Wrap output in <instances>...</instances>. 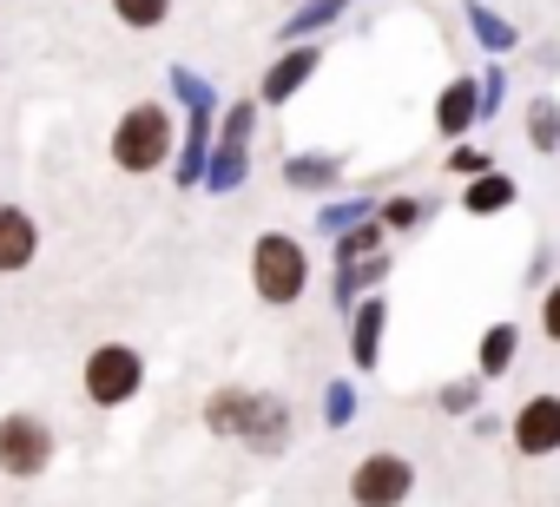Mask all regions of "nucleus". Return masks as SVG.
Segmentation results:
<instances>
[{
  "label": "nucleus",
  "mask_w": 560,
  "mask_h": 507,
  "mask_svg": "<svg viewBox=\"0 0 560 507\" xmlns=\"http://www.w3.org/2000/svg\"><path fill=\"white\" fill-rule=\"evenodd\" d=\"M106 158L126 172V178H152V172H165V158H172V113L165 106H126L119 113V126H113V139H106Z\"/></svg>",
  "instance_id": "1"
},
{
  "label": "nucleus",
  "mask_w": 560,
  "mask_h": 507,
  "mask_svg": "<svg viewBox=\"0 0 560 507\" xmlns=\"http://www.w3.org/2000/svg\"><path fill=\"white\" fill-rule=\"evenodd\" d=\"M250 291L270 304V310H291L304 291H311V258H304V244L291 231H264L250 244Z\"/></svg>",
  "instance_id": "2"
},
{
  "label": "nucleus",
  "mask_w": 560,
  "mask_h": 507,
  "mask_svg": "<svg viewBox=\"0 0 560 507\" xmlns=\"http://www.w3.org/2000/svg\"><path fill=\"white\" fill-rule=\"evenodd\" d=\"M80 389H86L93 409H119V402H132L145 389V356L132 343H100V350H86Z\"/></svg>",
  "instance_id": "3"
},
{
  "label": "nucleus",
  "mask_w": 560,
  "mask_h": 507,
  "mask_svg": "<svg viewBox=\"0 0 560 507\" xmlns=\"http://www.w3.org/2000/svg\"><path fill=\"white\" fill-rule=\"evenodd\" d=\"M60 455L54 428L34 415V409H14V415H0V474H14V481H34L47 474Z\"/></svg>",
  "instance_id": "4"
},
{
  "label": "nucleus",
  "mask_w": 560,
  "mask_h": 507,
  "mask_svg": "<svg viewBox=\"0 0 560 507\" xmlns=\"http://www.w3.org/2000/svg\"><path fill=\"white\" fill-rule=\"evenodd\" d=\"M416 494V461L396 455V448H376L350 468V500L357 507H402Z\"/></svg>",
  "instance_id": "5"
},
{
  "label": "nucleus",
  "mask_w": 560,
  "mask_h": 507,
  "mask_svg": "<svg viewBox=\"0 0 560 507\" xmlns=\"http://www.w3.org/2000/svg\"><path fill=\"white\" fill-rule=\"evenodd\" d=\"M237 441H250V448H264V455L284 448V441H291V409H284V396H257V389H244Z\"/></svg>",
  "instance_id": "6"
},
{
  "label": "nucleus",
  "mask_w": 560,
  "mask_h": 507,
  "mask_svg": "<svg viewBox=\"0 0 560 507\" xmlns=\"http://www.w3.org/2000/svg\"><path fill=\"white\" fill-rule=\"evenodd\" d=\"M514 448L521 455H560V396H527L514 409Z\"/></svg>",
  "instance_id": "7"
},
{
  "label": "nucleus",
  "mask_w": 560,
  "mask_h": 507,
  "mask_svg": "<svg viewBox=\"0 0 560 507\" xmlns=\"http://www.w3.org/2000/svg\"><path fill=\"white\" fill-rule=\"evenodd\" d=\"M40 258V224L21 204H0V278H21Z\"/></svg>",
  "instance_id": "8"
},
{
  "label": "nucleus",
  "mask_w": 560,
  "mask_h": 507,
  "mask_svg": "<svg viewBox=\"0 0 560 507\" xmlns=\"http://www.w3.org/2000/svg\"><path fill=\"white\" fill-rule=\"evenodd\" d=\"M317 60H324L317 47H298V54H284V60H277V67L264 73V106H284V99H291V93H298V86L317 73Z\"/></svg>",
  "instance_id": "9"
},
{
  "label": "nucleus",
  "mask_w": 560,
  "mask_h": 507,
  "mask_svg": "<svg viewBox=\"0 0 560 507\" xmlns=\"http://www.w3.org/2000/svg\"><path fill=\"white\" fill-rule=\"evenodd\" d=\"M475 106H481L475 80H448V93H442V106H435V132H442V139H462V132L475 126Z\"/></svg>",
  "instance_id": "10"
},
{
  "label": "nucleus",
  "mask_w": 560,
  "mask_h": 507,
  "mask_svg": "<svg viewBox=\"0 0 560 507\" xmlns=\"http://www.w3.org/2000/svg\"><path fill=\"white\" fill-rule=\"evenodd\" d=\"M475 217H501L508 204H514V178L508 172H481V178H468V198H462Z\"/></svg>",
  "instance_id": "11"
},
{
  "label": "nucleus",
  "mask_w": 560,
  "mask_h": 507,
  "mask_svg": "<svg viewBox=\"0 0 560 507\" xmlns=\"http://www.w3.org/2000/svg\"><path fill=\"white\" fill-rule=\"evenodd\" d=\"M106 8H113V21L132 27V34H152V27L172 21V0H106Z\"/></svg>",
  "instance_id": "12"
},
{
  "label": "nucleus",
  "mask_w": 560,
  "mask_h": 507,
  "mask_svg": "<svg viewBox=\"0 0 560 507\" xmlns=\"http://www.w3.org/2000/svg\"><path fill=\"white\" fill-rule=\"evenodd\" d=\"M527 139H534V152H560V99H534L527 106Z\"/></svg>",
  "instance_id": "13"
},
{
  "label": "nucleus",
  "mask_w": 560,
  "mask_h": 507,
  "mask_svg": "<svg viewBox=\"0 0 560 507\" xmlns=\"http://www.w3.org/2000/svg\"><path fill=\"white\" fill-rule=\"evenodd\" d=\"M514 350H521V337H514V323H494V330L481 337V376H508V363H514Z\"/></svg>",
  "instance_id": "14"
},
{
  "label": "nucleus",
  "mask_w": 560,
  "mask_h": 507,
  "mask_svg": "<svg viewBox=\"0 0 560 507\" xmlns=\"http://www.w3.org/2000/svg\"><path fill=\"white\" fill-rule=\"evenodd\" d=\"M376 343H383V304H363V310H357V337H350V350H357L363 369L376 363Z\"/></svg>",
  "instance_id": "15"
},
{
  "label": "nucleus",
  "mask_w": 560,
  "mask_h": 507,
  "mask_svg": "<svg viewBox=\"0 0 560 507\" xmlns=\"http://www.w3.org/2000/svg\"><path fill=\"white\" fill-rule=\"evenodd\" d=\"M237 415H244V389H218L205 402V428L211 435H237Z\"/></svg>",
  "instance_id": "16"
},
{
  "label": "nucleus",
  "mask_w": 560,
  "mask_h": 507,
  "mask_svg": "<svg viewBox=\"0 0 560 507\" xmlns=\"http://www.w3.org/2000/svg\"><path fill=\"white\" fill-rule=\"evenodd\" d=\"M540 337H547V343H560V284L540 297Z\"/></svg>",
  "instance_id": "17"
},
{
  "label": "nucleus",
  "mask_w": 560,
  "mask_h": 507,
  "mask_svg": "<svg viewBox=\"0 0 560 507\" xmlns=\"http://www.w3.org/2000/svg\"><path fill=\"white\" fill-rule=\"evenodd\" d=\"M448 165H455V172H468V178H481V172H494V165H488V152H455Z\"/></svg>",
  "instance_id": "18"
},
{
  "label": "nucleus",
  "mask_w": 560,
  "mask_h": 507,
  "mask_svg": "<svg viewBox=\"0 0 560 507\" xmlns=\"http://www.w3.org/2000/svg\"><path fill=\"white\" fill-rule=\"evenodd\" d=\"M389 224H416V198H389Z\"/></svg>",
  "instance_id": "19"
}]
</instances>
